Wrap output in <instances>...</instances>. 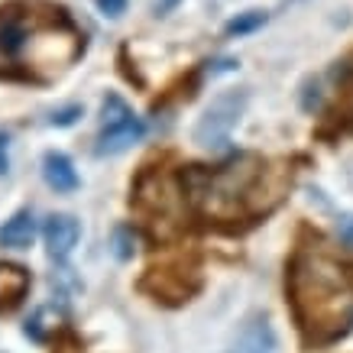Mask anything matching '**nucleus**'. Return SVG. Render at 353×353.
I'll use <instances>...</instances> for the list:
<instances>
[{
    "mask_svg": "<svg viewBox=\"0 0 353 353\" xmlns=\"http://www.w3.org/2000/svg\"><path fill=\"white\" fill-rule=\"evenodd\" d=\"M32 285V272L23 263H0V314H13L20 308Z\"/></svg>",
    "mask_w": 353,
    "mask_h": 353,
    "instance_id": "10",
    "label": "nucleus"
},
{
    "mask_svg": "<svg viewBox=\"0 0 353 353\" xmlns=\"http://www.w3.org/2000/svg\"><path fill=\"white\" fill-rule=\"evenodd\" d=\"M246 104H250V94L243 88H234V91H224L217 94L204 114L198 117V123L192 127V143L201 146V150L221 152L230 146V133L240 127V120L246 114Z\"/></svg>",
    "mask_w": 353,
    "mask_h": 353,
    "instance_id": "6",
    "label": "nucleus"
},
{
    "mask_svg": "<svg viewBox=\"0 0 353 353\" xmlns=\"http://www.w3.org/2000/svg\"><path fill=\"white\" fill-rule=\"evenodd\" d=\"M236 353H276L279 350V337L276 327L269 321L266 311H253L236 334Z\"/></svg>",
    "mask_w": 353,
    "mask_h": 353,
    "instance_id": "9",
    "label": "nucleus"
},
{
    "mask_svg": "<svg viewBox=\"0 0 353 353\" xmlns=\"http://www.w3.org/2000/svg\"><path fill=\"white\" fill-rule=\"evenodd\" d=\"M285 295L308 347H327L347 337L353 324V301L347 282L327 256L299 250L285 269Z\"/></svg>",
    "mask_w": 353,
    "mask_h": 353,
    "instance_id": "2",
    "label": "nucleus"
},
{
    "mask_svg": "<svg viewBox=\"0 0 353 353\" xmlns=\"http://www.w3.org/2000/svg\"><path fill=\"white\" fill-rule=\"evenodd\" d=\"M130 208L139 214L150 243H172L179 234H185L188 204L179 185V169L169 172L162 165L143 162L130 185Z\"/></svg>",
    "mask_w": 353,
    "mask_h": 353,
    "instance_id": "4",
    "label": "nucleus"
},
{
    "mask_svg": "<svg viewBox=\"0 0 353 353\" xmlns=\"http://www.w3.org/2000/svg\"><path fill=\"white\" fill-rule=\"evenodd\" d=\"M188 217L208 227L236 230L266 217L285 194V169H269L256 152H236L221 165H179Z\"/></svg>",
    "mask_w": 353,
    "mask_h": 353,
    "instance_id": "1",
    "label": "nucleus"
},
{
    "mask_svg": "<svg viewBox=\"0 0 353 353\" xmlns=\"http://www.w3.org/2000/svg\"><path fill=\"white\" fill-rule=\"evenodd\" d=\"M46 308H36L32 311V318H26V324H23V334H26V341L32 343H46Z\"/></svg>",
    "mask_w": 353,
    "mask_h": 353,
    "instance_id": "17",
    "label": "nucleus"
},
{
    "mask_svg": "<svg viewBox=\"0 0 353 353\" xmlns=\"http://www.w3.org/2000/svg\"><path fill=\"white\" fill-rule=\"evenodd\" d=\"M143 137H146V120H139L117 91H108L101 101V133L94 139V156L97 159H114Z\"/></svg>",
    "mask_w": 353,
    "mask_h": 353,
    "instance_id": "7",
    "label": "nucleus"
},
{
    "mask_svg": "<svg viewBox=\"0 0 353 353\" xmlns=\"http://www.w3.org/2000/svg\"><path fill=\"white\" fill-rule=\"evenodd\" d=\"M201 263L194 253H175V256L162 259L159 266H150L137 282V292L150 295L162 308H182L201 292Z\"/></svg>",
    "mask_w": 353,
    "mask_h": 353,
    "instance_id": "5",
    "label": "nucleus"
},
{
    "mask_svg": "<svg viewBox=\"0 0 353 353\" xmlns=\"http://www.w3.org/2000/svg\"><path fill=\"white\" fill-rule=\"evenodd\" d=\"M137 243H139V230L133 224H117L110 234V253L117 263H133L137 256Z\"/></svg>",
    "mask_w": 353,
    "mask_h": 353,
    "instance_id": "13",
    "label": "nucleus"
},
{
    "mask_svg": "<svg viewBox=\"0 0 353 353\" xmlns=\"http://www.w3.org/2000/svg\"><path fill=\"white\" fill-rule=\"evenodd\" d=\"M324 104V88H321V78H305L301 81V91H299V108L305 114H318Z\"/></svg>",
    "mask_w": 353,
    "mask_h": 353,
    "instance_id": "15",
    "label": "nucleus"
},
{
    "mask_svg": "<svg viewBox=\"0 0 353 353\" xmlns=\"http://www.w3.org/2000/svg\"><path fill=\"white\" fill-rule=\"evenodd\" d=\"M62 26H72V17L62 3L13 0L7 7H0V78L39 81L36 68H43V65L68 68V62H75L78 52L59 49V46H43L39 39Z\"/></svg>",
    "mask_w": 353,
    "mask_h": 353,
    "instance_id": "3",
    "label": "nucleus"
},
{
    "mask_svg": "<svg viewBox=\"0 0 353 353\" xmlns=\"http://www.w3.org/2000/svg\"><path fill=\"white\" fill-rule=\"evenodd\" d=\"M36 217H32L30 208H20V211H13L3 227H0V246L3 250H30L32 240H36Z\"/></svg>",
    "mask_w": 353,
    "mask_h": 353,
    "instance_id": "12",
    "label": "nucleus"
},
{
    "mask_svg": "<svg viewBox=\"0 0 353 353\" xmlns=\"http://www.w3.org/2000/svg\"><path fill=\"white\" fill-rule=\"evenodd\" d=\"M343 85H347V91H353V65H350V68H343Z\"/></svg>",
    "mask_w": 353,
    "mask_h": 353,
    "instance_id": "23",
    "label": "nucleus"
},
{
    "mask_svg": "<svg viewBox=\"0 0 353 353\" xmlns=\"http://www.w3.org/2000/svg\"><path fill=\"white\" fill-rule=\"evenodd\" d=\"M337 236L347 250H353V214H341L337 217Z\"/></svg>",
    "mask_w": 353,
    "mask_h": 353,
    "instance_id": "20",
    "label": "nucleus"
},
{
    "mask_svg": "<svg viewBox=\"0 0 353 353\" xmlns=\"http://www.w3.org/2000/svg\"><path fill=\"white\" fill-rule=\"evenodd\" d=\"M179 3H182V0H156L152 13H156V17H169V13L175 10V7H179Z\"/></svg>",
    "mask_w": 353,
    "mask_h": 353,
    "instance_id": "22",
    "label": "nucleus"
},
{
    "mask_svg": "<svg viewBox=\"0 0 353 353\" xmlns=\"http://www.w3.org/2000/svg\"><path fill=\"white\" fill-rule=\"evenodd\" d=\"M81 117H85V104H65V108H59V110L49 114V127L68 130V127H75Z\"/></svg>",
    "mask_w": 353,
    "mask_h": 353,
    "instance_id": "16",
    "label": "nucleus"
},
{
    "mask_svg": "<svg viewBox=\"0 0 353 353\" xmlns=\"http://www.w3.org/2000/svg\"><path fill=\"white\" fill-rule=\"evenodd\" d=\"M97 3V10L104 13L108 20H120L123 13H127V7H130V0H94Z\"/></svg>",
    "mask_w": 353,
    "mask_h": 353,
    "instance_id": "19",
    "label": "nucleus"
},
{
    "mask_svg": "<svg viewBox=\"0 0 353 353\" xmlns=\"http://www.w3.org/2000/svg\"><path fill=\"white\" fill-rule=\"evenodd\" d=\"M43 240L49 256L55 263H65L81 240V221L75 214H49L43 224Z\"/></svg>",
    "mask_w": 353,
    "mask_h": 353,
    "instance_id": "8",
    "label": "nucleus"
},
{
    "mask_svg": "<svg viewBox=\"0 0 353 353\" xmlns=\"http://www.w3.org/2000/svg\"><path fill=\"white\" fill-rule=\"evenodd\" d=\"M7 150H10V137L0 130V175L10 172V156H7Z\"/></svg>",
    "mask_w": 353,
    "mask_h": 353,
    "instance_id": "21",
    "label": "nucleus"
},
{
    "mask_svg": "<svg viewBox=\"0 0 353 353\" xmlns=\"http://www.w3.org/2000/svg\"><path fill=\"white\" fill-rule=\"evenodd\" d=\"M43 179L55 194H75L81 188V175H78L72 156L62 150H46L43 156Z\"/></svg>",
    "mask_w": 353,
    "mask_h": 353,
    "instance_id": "11",
    "label": "nucleus"
},
{
    "mask_svg": "<svg viewBox=\"0 0 353 353\" xmlns=\"http://www.w3.org/2000/svg\"><path fill=\"white\" fill-rule=\"evenodd\" d=\"M230 353H236V350H230Z\"/></svg>",
    "mask_w": 353,
    "mask_h": 353,
    "instance_id": "24",
    "label": "nucleus"
},
{
    "mask_svg": "<svg viewBox=\"0 0 353 353\" xmlns=\"http://www.w3.org/2000/svg\"><path fill=\"white\" fill-rule=\"evenodd\" d=\"M240 68V62L236 59H230V55H224V59H214V62H204V75H227V72H236Z\"/></svg>",
    "mask_w": 353,
    "mask_h": 353,
    "instance_id": "18",
    "label": "nucleus"
},
{
    "mask_svg": "<svg viewBox=\"0 0 353 353\" xmlns=\"http://www.w3.org/2000/svg\"><path fill=\"white\" fill-rule=\"evenodd\" d=\"M269 23V13L266 10H246V13H236L234 20H227L224 32L230 39H240V36H250V32L263 30Z\"/></svg>",
    "mask_w": 353,
    "mask_h": 353,
    "instance_id": "14",
    "label": "nucleus"
}]
</instances>
